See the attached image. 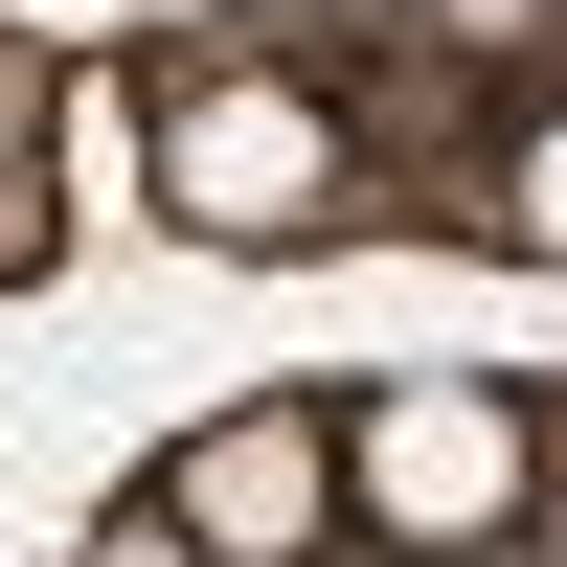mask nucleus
Returning a JSON list of instances; mask_svg holds the SVG:
<instances>
[{
  "instance_id": "obj_2",
  "label": "nucleus",
  "mask_w": 567,
  "mask_h": 567,
  "mask_svg": "<svg viewBox=\"0 0 567 567\" xmlns=\"http://www.w3.org/2000/svg\"><path fill=\"white\" fill-rule=\"evenodd\" d=\"M182 205L205 227H296L318 205V114L296 91H205V114H182Z\"/></svg>"
},
{
  "instance_id": "obj_1",
  "label": "nucleus",
  "mask_w": 567,
  "mask_h": 567,
  "mask_svg": "<svg viewBox=\"0 0 567 567\" xmlns=\"http://www.w3.org/2000/svg\"><path fill=\"white\" fill-rule=\"evenodd\" d=\"M159 523L205 545V567H296L318 523H341V432H318V409H250V432H205L159 477Z\"/></svg>"
},
{
  "instance_id": "obj_3",
  "label": "nucleus",
  "mask_w": 567,
  "mask_h": 567,
  "mask_svg": "<svg viewBox=\"0 0 567 567\" xmlns=\"http://www.w3.org/2000/svg\"><path fill=\"white\" fill-rule=\"evenodd\" d=\"M114 567H205V545H182V523H136V545H114Z\"/></svg>"
}]
</instances>
